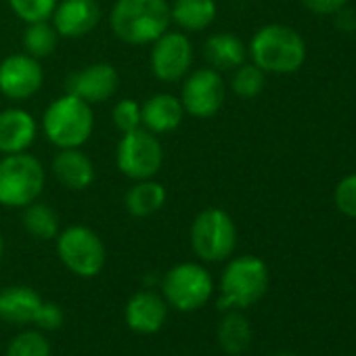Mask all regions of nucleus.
<instances>
[{
  "label": "nucleus",
  "mask_w": 356,
  "mask_h": 356,
  "mask_svg": "<svg viewBox=\"0 0 356 356\" xmlns=\"http://www.w3.org/2000/svg\"><path fill=\"white\" fill-rule=\"evenodd\" d=\"M168 0H115L109 11L113 36L132 47L153 44L170 30Z\"/></svg>",
  "instance_id": "1"
},
{
  "label": "nucleus",
  "mask_w": 356,
  "mask_h": 356,
  "mask_svg": "<svg viewBox=\"0 0 356 356\" xmlns=\"http://www.w3.org/2000/svg\"><path fill=\"white\" fill-rule=\"evenodd\" d=\"M248 55L252 57V63L258 65L264 74L287 76L304 65L306 42L293 28L268 24L254 34L248 47Z\"/></svg>",
  "instance_id": "2"
},
{
  "label": "nucleus",
  "mask_w": 356,
  "mask_h": 356,
  "mask_svg": "<svg viewBox=\"0 0 356 356\" xmlns=\"http://www.w3.org/2000/svg\"><path fill=\"white\" fill-rule=\"evenodd\" d=\"M95 130L92 105L65 92L57 97L42 115V132L57 149L82 147Z\"/></svg>",
  "instance_id": "3"
},
{
  "label": "nucleus",
  "mask_w": 356,
  "mask_h": 356,
  "mask_svg": "<svg viewBox=\"0 0 356 356\" xmlns=\"http://www.w3.org/2000/svg\"><path fill=\"white\" fill-rule=\"evenodd\" d=\"M270 275L262 258L245 254L231 258L220 277V310H243L260 302L268 289Z\"/></svg>",
  "instance_id": "4"
},
{
  "label": "nucleus",
  "mask_w": 356,
  "mask_h": 356,
  "mask_svg": "<svg viewBox=\"0 0 356 356\" xmlns=\"http://www.w3.org/2000/svg\"><path fill=\"white\" fill-rule=\"evenodd\" d=\"M44 185L47 172L36 155L24 151L0 159V206L24 210L42 195Z\"/></svg>",
  "instance_id": "5"
},
{
  "label": "nucleus",
  "mask_w": 356,
  "mask_h": 356,
  "mask_svg": "<svg viewBox=\"0 0 356 356\" xmlns=\"http://www.w3.org/2000/svg\"><path fill=\"white\" fill-rule=\"evenodd\" d=\"M214 293V279L204 264L181 262L174 264L161 279V296L168 306L193 312L210 302Z\"/></svg>",
  "instance_id": "6"
},
{
  "label": "nucleus",
  "mask_w": 356,
  "mask_h": 356,
  "mask_svg": "<svg viewBox=\"0 0 356 356\" xmlns=\"http://www.w3.org/2000/svg\"><path fill=\"white\" fill-rule=\"evenodd\" d=\"M191 248L202 262H225L237 248V227L222 208L202 210L191 225Z\"/></svg>",
  "instance_id": "7"
},
{
  "label": "nucleus",
  "mask_w": 356,
  "mask_h": 356,
  "mask_svg": "<svg viewBox=\"0 0 356 356\" xmlns=\"http://www.w3.org/2000/svg\"><path fill=\"white\" fill-rule=\"evenodd\" d=\"M57 256L76 277H97L107 260L103 239L84 225H72L57 235Z\"/></svg>",
  "instance_id": "8"
},
{
  "label": "nucleus",
  "mask_w": 356,
  "mask_h": 356,
  "mask_svg": "<svg viewBox=\"0 0 356 356\" xmlns=\"http://www.w3.org/2000/svg\"><path fill=\"white\" fill-rule=\"evenodd\" d=\"M118 170L130 181H147L155 178L163 163V147L157 134L147 128L124 132L115 149Z\"/></svg>",
  "instance_id": "9"
},
{
  "label": "nucleus",
  "mask_w": 356,
  "mask_h": 356,
  "mask_svg": "<svg viewBox=\"0 0 356 356\" xmlns=\"http://www.w3.org/2000/svg\"><path fill=\"white\" fill-rule=\"evenodd\" d=\"M227 86L220 76V72L212 67L191 70L181 88V103L185 107V113L197 120H210L214 118L225 103Z\"/></svg>",
  "instance_id": "10"
},
{
  "label": "nucleus",
  "mask_w": 356,
  "mask_h": 356,
  "mask_svg": "<svg viewBox=\"0 0 356 356\" xmlns=\"http://www.w3.org/2000/svg\"><path fill=\"white\" fill-rule=\"evenodd\" d=\"M149 63L159 82H183L193 65V42L185 32L168 30L151 44Z\"/></svg>",
  "instance_id": "11"
},
{
  "label": "nucleus",
  "mask_w": 356,
  "mask_h": 356,
  "mask_svg": "<svg viewBox=\"0 0 356 356\" xmlns=\"http://www.w3.org/2000/svg\"><path fill=\"white\" fill-rule=\"evenodd\" d=\"M44 84V72L38 59L28 53H13L0 61V95L9 101H28Z\"/></svg>",
  "instance_id": "12"
},
{
  "label": "nucleus",
  "mask_w": 356,
  "mask_h": 356,
  "mask_svg": "<svg viewBox=\"0 0 356 356\" xmlns=\"http://www.w3.org/2000/svg\"><path fill=\"white\" fill-rule=\"evenodd\" d=\"M120 86V74L111 63L99 61L76 70L65 80V92L95 105L109 101Z\"/></svg>",
  "instance_id": "13"
},
{
  "label": "nucleus",
  "mask_w": 356,
  "mask_h": 356,
  "mask_svg": "<svg viewBox=\"0 0 356 356\" xmlns=\"http://www.w3.org/2000/svg\"><path fill=\"white\" fill-rule=\"evenodd\" d=\"M101 22V7L97 0H59L51 24L59 38L78 40L88 36Z\"/></svg>",
  "instance_id": "14"
},
{
  "label": "nucleus",
  "mask_w": 356,
  "mask_h": 356,
  "mask_svg": "<svg viewBox=\"0 0 356 356\" xmlns=\"http://www.w3.org/2000/svg\"><path fill=\"white\" fill-rule=\"evenodd\" d=\"M38 136L36 118L22 107L0 111V153L13 155L28 151Z\"/></svg>",
  "instance_id": "15"
},
{
  "label": "nucleus",
  "mask_w": 356,
  "mask_h": 356,
  "mask_svg": "<svg viewBox=\"0 0 356 356\" xmlns=\"http://www.w3.org/2000/svg\"><path fill=\"white\" fill-rule=\"evenodd\" d=\"M126 325L134 333L151 335L157 333L168 318V302L155 291H136L126 304Z\"/></svg>",
  "instance_id": "16"
},
{
  "label": "nucleus",
  "mask_w": 356,
  "mask_h": 356,
  "mask_svg": "<svg viewBox=\"0 0 356 356\" xmlns=\"http://www.w3.org/2000/svg\"><path fill=\"white\" fill-rule=\"evenodd\" d=\"M185 107L181 99L170 92H157L140 103V124L153 134L174 132L185 120Z\"/></svg>",
  "instance_id": "17"
},
{
  "label": "nucleus",
  "mask_w": 356,
  "mask_h": 356,
  "mask_svg": "<svg viewBox=\"0 0 356 356\" xmlns=\"http://www.w3.org/2000/svg\"><path fill=\"white\" fill-rule=\"evenodd\" d=\"M53 174L65 189L84 191L95 183V163L80 147L59 149L53 157Z\"/></svg>",
  "instance_id": "18"
},
{
  "label": "nucleus",
  "mask_w": 356,
  "mask_h": 356,
  "mask_svg": "<svg viewBox=\"0 0 356 356\" xmlns=\"http://www.w3.org/2000/svg\"><path fill=\"white\" fill-rule=\"evenodd\" d=\"M42 302L44 300L36 289L26 285H9L0 289V321L11 325L34 323Z\"/></svg>",
  "instance_id": "19"
},
{
  "label": "nucleus",
  "mask_w": 356,
  "mask_h": 356,
  "mask_svg": "<svg viewBox=\"0 0 356 356\" xmlns=\"http://www.w3.org/2000/svg\"><path fill=\"white\" fill-rule=\"evenodd\" d=\"M204 57L208 61V67L216 72H229L245 63L248 59V47L243 40L231 32H218L212 34L204 44Z\"/></svg>",
  "instance_id": "20"
},
{
  "label": "nucleus",
  "mask_w": 356,
  "mask_h": 356,
  "mask_svg": "<svg viewBox=\"0 0 356 356\" xmlns=\"http://www.w3.org/2000/svg\"><path fill=\"white\" fill-rule=\"evenodd\" d=\"M218 15L216 0H174L170 5L172 24L183 32H204Z\"/></svg>",
  "instance_id": "21"
},
{
  "label": "nucleus",
  "mask_w": 356,
  "mask_h": 356,
  "mask_svg": "<svg viewBox=\"0 0 356 356\" xmlns=\"http://www.w3.org/2000/svg\"><path fill=\"white\" fill-rule=\"evenodd\" d=\"M168 193L161 183L155 178H147V181H134V185L126 191L124 206L126 212L134 218H149L157 214L165 206Z\"/></svg>",
  "instance_id": "22"
},
{
  "label": "nucleus",
  "mask_w": 356,
  "mask_h": 356,
  "mask_svg": "<svg viewBox=\"0 0 356 356\" xmlns=\"http://www.w3.org/2000/svg\"><path fill=\"white\" fill-rule=\"evenodd\" d=\"M218 343L227 354H243L252 343V325L239 310H225L218 323Z\"/></svg>",
  "instance_id": "23"
},
{
  "label": "nucleus",
  "mask_w": 356,
  "mask_h": 356,
  "mask_svg": "<svg viewBox=\"0 0 356 356\" xmlns=\"http://www.w3.org/2000/svg\"><path fill=\"white\" fill-rule=\"evenodd\" d=\"M22 222H24V229H26L34 239H40V241L57 239V235H59V231H61L57 212H55L51 206H47V204H42V202H38V200L24 208Z\"/></svg>",
  "instance_id": "24"
},
{
  "label": "nucleus",
  "mask_w": 356,
  "mask_h": 356,
  "mask_svg": "<svg viewBox=\"0 0 356 356\" xmlns=\"http://www.w3.org/2000/svg\"><path fill=\"white\" fill-rule=\"evenodd\" d=\"M59 44V34L51 22L28 24L24 32V51L34 59H44L55 53Z\"/></svg>",
  "instance_id": "25"
},
{
  "label": "nucleus",
  "mask_w": 356,
  "mask_h": 356,
  "mask_svg": "<svg viewBox=\"0 0 356 356\" xmlns=\"http://www.w3.org/2000/svg\"><path fill=\"white\" fill-rule=\"evenodd\" d=\"M266 84V74L254 65V63H241L239 67L233 70L231 76V90L239 99H254L264 90Z\"/></svg>",
  "instance_id": "26"
},
{
  "label": "nucleus",
  "mask_w": 356,
  "mask_h": 356,
  "mask_svg": "<svg viewBox=\"0 0 356 356\" xmlns=\"http://www.w3.org/2000/svg\"><path fill=\"white\" fill-rule=\"evenodd\" d=\"M7 356H51V343L40 331H22L9 341Z\"/></svg>",
  "instance_id": "27"
},
{
  "label": "nucleus",
  "mask_w": 356,
  "mask_h": 356,
  "mask_svg": "<svg viewBox=\"0 0 356 356\" xmlns=\"http://www.w3.org/2000/svg\"><path fill=\"white\" fill-rule=\"evenodd\" d=\"M59 0H9V7L26 26L36 22H51Z\"/></svg>",
  "instance_id": "28"
},
{
  "label": "nucleus",
  "mask_w": 356,
  "mask_h": 356,
  "mask_svg": "<svg viewBox=\"0 0 356 356\" xmlns=\"http://www.w3.org/2000/svg\"><path fill=\"white\" fill-rule=\"evenodd\" d=\"M111 122L122 134L140 128V103L134 99H120L111 109Z\"/></svg>",
  "instance_id": "29"
},
{
  "label": "nucleus",
  "mask_w": 356,
  "mask_h": 356,
  "mask_svg": "<svg viewBox=\"0 0 356 356\" xmlns=\"http://www.w3.org/2000/svg\"><path fill=\"white\" fill-rule=\"evenodd\" d=\"M335 206L337 210L348 216L356 218V174H348L335 187Z\"/></svg>",
  "instance_id": "30"
},
{
  "label": "nucleus",
  "mask_w": 356,
  "mask_h": 356,
  "mask_svg": "<svg viewBox=\"0 0 356 356\" xmlns=\"http://www.w3.org/2000/svg\"><path fill=\"white\" fill-rule=\"evenodd\" d=\"M34 325L44 329V331H55L63 325V310L59 304H53V302H42L38 312H36V318H34Z\"/></svg>",
  "instance_id": "31"
},
{
  "label": "nucleus",
  "mask_w": 356,
  "mask_h": 356,
  "mask_svg": "<svg viewBox=\"0 0 356 356\" xmlns=\"http://www.w3.org/2000/svg\"><path fill=\"white\" fill-rule=\"evenodd\" d=\"M346 3L348 0H302V5L316 15H333L346 7Z\"/></svg>",
  "instance_id": "32"
},
{
  "label": "nucleus",
  "mask_w": 356,
  "mask_h": 356,
  "mask_svg": "<svg viewBox=\"0 0 356 356\" xmlns=\"http://www.w3.org/2000/svg\"><path fill=\"white\" fill-rule=\"evenodd\" d=\"M333 15H335V26H337L341 32L350 34V32L356 30V13H354L352 9L341 7V9H339L337 13H333Z\"/></svg>",
  "instance_id": "33"
},
{
  "label": "nucleus",
  "mask_w": 356,
  "mask_h": 356,
  "mask_svg": "<svg viewBox=\"0 0 356 356\" xmlns=\"http://www.w3.org/2000/svg\"><path fill=\"white\" fill-rule=\"evenodd\" d=\"M3 250H5V243H3V237H0V262H3Z\"/></svg>",
  "instance_id": "34"
},
{
  "label": "nucleus",
  "mask_w": 356,
  "mask_h": 356,
  "mask_svg": "<svg viewBox=\"0 0 356 356\" xmlns=\"http://www.w3.org/2000/svg\"><path fill=\"white\" fill-rule=\"evenodd\" d=\"M275 356H296V354H291V352H281V354H275Z\"/></svg>",
  "instance_id": "35"
},
{
  "label": "nucleus",
  "mask_w": 356,
  "mask_h": 356,
  "mask_svg": "<svg viewBox=\"0 0 356 356\" xmlns=\"http://www.w3.org/2000/svg\"><path fill=\"white\" fill-rule=\"evenodd\" d=\"M354 356H356V354H354Z\"/></svg>",
  "instance_id": "36"
}]
</instances>
